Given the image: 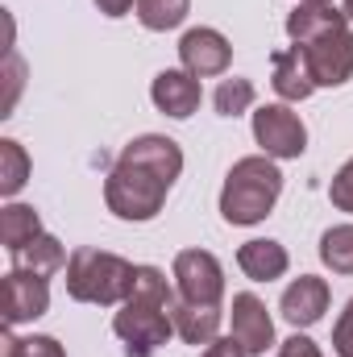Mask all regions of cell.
<instances>
[{
  "mask_svg": "<svg viewBox=\"0 0 353 357\" xmlns=\"http://www.w3.org/2000/svg\"><path fill=\"white\" fill-rule=\"evenodd\" d=\"M133 274L137 266L121 254L80 245L67 262V295L75 303H96V307H117L133 295Z\"/></svg>",
  "mask_w": 353,
  "mask_h": 357,
  "instance_id": "7a4b0ae2",
  "label": "cell"
},
{
  "mask_svg": "<svg viewBox=\"0 0 353 357\" xmlns=\"http://www.w3.org/2000/svg\"><path fill=\"white\" fill-rule=\"evenodd\" d=\"M254 100H258V88H254V79H220V88L212 91V108L220 112V116H241V112H250L254 108Z\"/></svg>",
  "mask_w": 353,
  "mask_h": 357,
  "instance_id": "7402d4cb",
  "label": "cell"
},
{
  "mask_svg": "<svg viewBox=\"0 0 353 357\" xmlns=\"http://www.w3.org/2000/svg\"><path fill=\"white\" fill-rule=\"evenodd\" d=\"M21 79H25V63H21L17 50H8V54H4V100H0V116L13 112V104H17V96H21Z\"/></svg>",
  "mask_w": 353,
  "mask_h": 357,
  "instance_id": "cb8c5ba5",
  "label": "cell"
},
{
  "mask_svg": "<svg viewBox=\"0 0 353 357\" xmlns=\"http://www.w3.org/2000/svg\"><path fill=\"white\" fill-rule=\"evenodd\" d=\"M29 171H33V162H29L25 146L13 142V137H0V195L13 199L29 183Z\"/></svg>",
  "mask_w": 353,
  "mask_h": 357,
  "instance_id": "d6986e66",
  "label": "cell"
},
{
  "mask_svg": "<svg viewBox=\"0 0 353 357\" xmlns=\"http://www.w3.org/2000/svg\"><path fill=\"white\" fill-rule=\"evenodd\" d=\"M299 50L308 54V67L316 75V88H341L353 79V29L350 17L320 29L316 38L299 42Z\"/></svg>",
  "mask_w": 353,
  "mask_h": 357,
  "instance_id": "5b68a950",
  "label": "cell"
},
{
  "mask_svg": "<svg viewBox=\"0 0 353 357\" xmlns=\"http://www.w3.org/2000/svg\"><path fill=\"white\" fill-rule=\"evenodd\" d=\"M200 357H250V354H246V345L229 333V337H216L212 345H204V354Z\"/></svg>",
  "mask_w": 353,
  "mask_h": 357,
  "instance_id": "83f0119b",
  "label": "cell"
},
{
  "mask_svg": "<svg viewBox=\"0 0 353 357\" xmlns=\"http://www.w3.org/2000/svg\"><path fill=\"white\" fill-rule=\"evenodd\" d=\"M191 13V0H137V21L150 29V33H167L179 29Z\"/></svg>",
  "mask_w": 353,
  "mask_h": 357,
  "instance_id": "ffe728a7",
  "label": "cell"
},
{
  "mask_svg": "<svg viewBox=\"0 0 353 357\" xmlns=\"http://www.w3.org/2000/svg\"><path fill=\"white\" fill-rule=\"evenodd\" d=\"M329 282L324 278H316V274H299L287 291H283V299H278V312H283V320L291 324V328H312L316 320H324V312H329Z\"/></svg>",
  "mask_w": 353,
  "mask_h": 357,
  "instance_id": "30bf717a",
  "label": "cell"
},
{
  "mask_svg": "<svg viewBox=\"0 0 353 357\" xmlns=\"http://www.w3.org/2000/svg\"><path fill=\"white\" fill-rule=\"evenodd\" d=\"M175 299H171V303H175ZM171 303H167V299H146V295H129V299L121 303V312L112 316V333L125 341V357H154L171 337H175Z\"/></svg>",
  "mask_w": 353,
  "mask_h": 357,
  "instance_id": "277c9868",
  "label": "cell"
},
{
  "mask_svg": "<svg viewBox=\"0 0 353 357\" xmlns=\"http://www.w3.org/2000/svg\"><path fill=\"white\" fill-rule=\"evenodd\" d=\"M179 63L183 71H191L195 79H212V75H225L229 63H233V46L220 29L212 25H195L179 38Z\"/></svg>",
  "mask_w": 353,
  "mask_h": 357,
  "instance_id": "9c48e42d",
  "label": "cell"
},
{
  "mask_svg": "<svg viewBox=\"0 0 353 357\" xmlns=\"http://www.w3.org/2000/svg\"><path fill=\"white\" fill-rule=\"evenodd\" d=\"M67 262H71V254H67V250H63V241H59V237H50V233L33 237L25 250H17V254H13V266L33 270V274H42V278H50V274L67 270Z\"/></svg>",
  "mask_w": 353,
  "mask_h": 357,
  "instance_id": "e0dca14e",
  "label": "cell"
},
{
  "mask_svg": "<svg viewBox=\"0 0 353 357\" xmlns=\"http://www.w3.org/2000/svg\"><path fill=\"white\" fill-rule=\"evenodd\" d=\"M274 357H324V354H320V345H316L312 337L295 333V337H287V341L278 345V354H274Z\"/></svg>",
  "mask_w": 353,
  "mask_h": 357,
  "instance_id": "4316f807",
  "label": "cell"
},
{
  "mask_svg": "<svg viewBox=\"0 0 353 357\" xmlns=\"http://www.w3.org/2000/svg\"><path fill=\"white\" fill-rule=\"evenodd\" d=\"M333 354L337 357H353V299L345 303L341 320L333 324Z\"/></svg>",
  "mask_w": 353,
  "mask_h": 357,
  "instance_id": "484cf974",
  "label": "cell"
},
{
  "mask_svg": "<svg viewBox=\"0 0 353 357\" xmlns=\"http://www.w3.org/2000/svg\"><path fill=\"white\" fill-rule=\"evenodd\" d=\"M133 4H137V0H96V8H100L104 17H112V21H117V17H125Z\"/></svg>",
  "mask_w": 353,
  "mask_h": 357,
  "instance_id": "f1b7e54d",
  "label": "cell"
},
{
  "mask_svg": "<svg viewBox=\"0 0 353 357\" xmlns=\"http://www.w3.org/2000/svg\"><path fill=\"white\" fill-rule=\"evenodd\" d=\"M171 320H175V337L183 345H212L220 337V307H212V303L175 299Z\"/></svg>",
  "mask_w": 353,
  "mask_h": 357,
  "instance_id": "9a60e30c",
  "label": "cell"
},
{
  "mask_svg": "<svg viewBox=\"0 0 353 357\" xmlns=\"http://www.w3.org/2000/svg\"><path fill=\"white\" fill-rule=\"evenodd\" d=\"M320 262L333 274H353V225H333L320 237Z\"/></svg>",
  "mask_w": 353,
  "mask_h": 357,
  "instance_id": "44dd1931",
  "label": "cell"
},
{
  "mask_svg": "<svg viewBox=\"0 0 353 357\" xmlns=\"http://www.w3.org/2000/svg\"><path fill=\"white\" fill-rule=\"evenodd\" d=\"M299 4H333V0H299Z\"/></svg>",
  "mask_w": 353,
  "mask_h": 357,
  "instance_id": "4dcf8cb0",
  "label": "cell"
},
{
  "mask_svg": "<svg viewBox=\"0 0 353 357\" xmlns=\"http://www.w3.org/2000/svg\"><path fill=\"white\" fill-rule=\"evenodd\" d=\"M233 337L246 345L250 357H262L274 345V320L266 312V303L254 291H241L233 295Z\"/></svg>",
  "mask_w": 353,
  "mask_h": 357,
  "instance_id": "7c38bea8",
  "label": "cell"
},
{
  "mask_svg": "<svg viewBox=\"0 0 353 357\" xmlns=\"http://www.w3.org/2000/svg\"><path fill=\"white\" fill-rule=\"evenodd\" d=\"M33 237H42V216L33 212V204H4L0 208V241H4V250L17 254Z\"/></svg>",
  "mask_w": 353,
  "mask_h": 357,
  "instance_id": "ac0fdd59",
  "label": "cell"
},
{
  "mask_svg": "<svg viewBox=\"0 0 353 357\" xmlns=\"http://www.w3.org/2000/svg\"><path fill=\"white\" fill-rule=\"evenodd\" d=\"M0 357H67V349L54 341V337H13L4 333L0 337Z\"/></svg>",
  "mask_w": 353,
  "mask_h": 357,
  "instance_id": "603a6c76",
  "label": "cell"
},
{
  "mask_svg": "<svg viewBox=\"0 0 353 357\" xmlns=\"http://www.w3.org/2000/svg\"><path fill=\"white\" fill-rule=\"evenodd\" d=\"M171 187L175 183H167L163 175H154V171H146L137 162L117 158V167L104 178V204L121 220H154L163 212Z\"/></svg>",
  "mask_w": 353,
  "mask_h": 357,
  "instance_id": "3957f363",
  "label": "cell"
},
{
  "mask_svg": "<svg viewBox=\"0 0 353 357\" xmlns=\"http://www.w3.org/2000/svg\"><path fill=\"white\" fill-rule=\"evenodd\" d=\"M270 88L278 91L283 104H299L316 91V75L308 67V54L299 46H287L270 59Z\"/></svg>",
  "mask_w": 353,
  "mask_h": 357,
  "instance_id": "4fadbf2b",
  "label": "cell"
},
{
  "mask_svg": "<svg viewBox=\"0 0 353 357\" xmlns=\"http://www.w3.org/2000/svg\"><path fill=\"white\" fill-rule=\"evenodd\" d=\"M150 100H154V108L167 112L171 121H187V116L200 108L204 88H200V79H195L191 71H183V67L175 71V67H171V71H158V75H154Z\"/></svg>",
  "mask_w": 353,
  "mask_h": 357,
  "instance_id": "8fae6325",
  "label": "cell"
},
{
  "mask_svg": "<svg viewBox=\"0 0 353 357\" xmlns=\"http://www.w3.org/2000/svg\"><path fill=\"white\" fill-rule=\"evenodd\" d=\"M0 312H4V324L8 328L46 316L50 312V282L42 274H33V270L13 266L0 278Z\"/></svg>",
  "mask_w": 353,
  "mask_h": 357,
  "instance_id": "52a82bcc",
  "label": "cell"
},
{
  "mask_svg": "<svg viewBox=\"0 0 353 357\" xmlns=\"http://www.w3.org/2000/svg\"><path fill=\"white\" fill-rule=\"evenodd\" d=\"M345 17L353 21V0H345Z\"/></svg>",
  "mask_w": 353,
  "mask_h": 357,
  "instance_id": "f546056e",
  "label": "cell"
},
{
  "mask_svg": "<svg viewBox=\"0 0 353 357\" xmlns=\"http://www.w3.org/2000/svg\"><path fill=\"white\" fill-rule=\"evenodd\" d=\"M329 199H333L341 212H350L353 216V158L333 175V183H329Z\"/></svg>",
  "mask_w": 353,
  "mask_h": 357,
  "instance_id": "d4e9b609",
  "label": "cell"
},
{
  "mask_svg": "<svg viewBox=\"0 0 353 357\" xmlns=\"http://www.w3.org/2000/svg\"><path fill=\"white\" fill-rule=\"evenodd\" d=\"M278 195H283V171L274 158H266V154L237 158L225 175V187H220V216L237 229L262 225L274 212Z\"/></svg>",
  "mask_w": 353,
  "mask_h": 357,
  "instance_id": "6da1fadb",
  "label": "cell"
},
{
  "mask_svg": "<svg viewBox=\"0 0 353 357\" xmlns=\"http://www.w3.org/2000/svg\"><path fill=\"white\" fill-rule=\"evenodd\" d=\"M254 142L266 158L287 162L308 150V125L299 121V112H291V104H262L254 112Z\"/></svg>",
  "mask_w": 353,
  "mask_h": 357,
  "instance_id": "8992f818",
  "label": "cell"
},
{
  "mask_svg": "<svg viewBox=\"0 0 353 357\" xmlns=\"http://www.w3.org/2000/svg\"><path fill=\"white\" fill-rule=\"evenodd\" d=\"M171 274H175L179 299L220 307V299H225V266L216 262V254H208V250H183V254H175V270Z\"/></svg>",
  "mask_w": 353,
  "mask_h": 357,
  "instance_id": "ba28073f",
  "label": "cell"
},
{
  "mask_svg": "<svg viewBox=\"0 0 353 357\" xmlns=\"http://www.w3.org/2000/svg\"><path fill=\"white\" fill-rule=\"evenodd\" d=\"M237 266H241V274H246L250 282H274V278L287 274L291 254H287L278 241H270V237H254V241H246V245L237 250Z\"/></svg>",
  "mask_w": 353,
  "mask_h": 357,
  "instance_id": "2e32d148",
  "label": "cell"
},
{
  "mask_svg": "<svg viewBox=\"0 0 353 357\" xmlns=\"http://www.w3.org/2000/svg\"><path fill=\"white\" fill-rule=\"evenodd\" d=\"M121 158H125V162H137V167H146V171H154V175H163L167 183H175V178L183 175V150H179V142L163 137V133H142V137H133V142L121 150Z\"/></svg>",
  "mask_w": 353,
  "mask_h": 357,
  "instance_id": "5bb4252c",
  "label": "cell"
}]
</instances>
